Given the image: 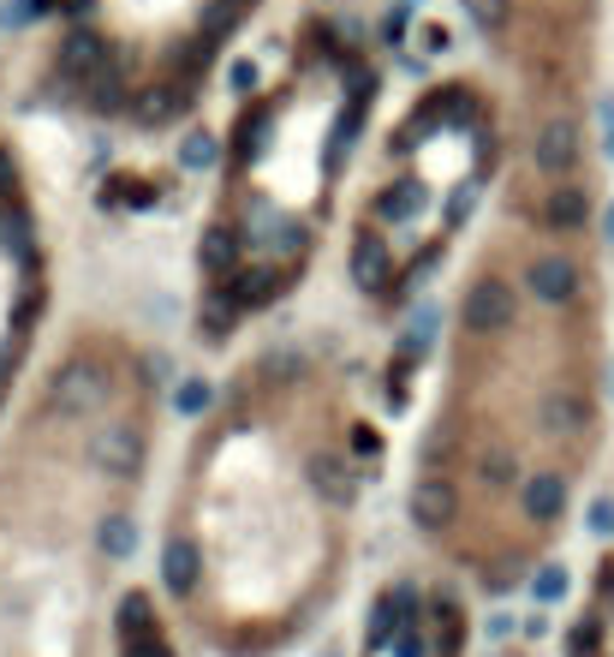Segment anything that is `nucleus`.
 I'll return each mask as SVG.
<instances>
[{
  "mask_svg": "<svg viewBox=\"0 0 614 657\" xmlns=\"http://www.w3.org/2000/svg\"><path fill=\"white\" fill-rule=\"evenodd\" d=\"M48 306H55V251L19 138L0 126V425L36 377Z\"/></svg>",
  "mask_w": 614,
  "mask_h": 657,
  "instance_id": "8",
  "label": "nucleus"
},
{
  "mask_svg": "<svg viewBox=\"0 0 614 657\" xmlns=\"http://www.w3.org/2000/svg\"><path fill=\"white\" fill-rule=\"evenodd\" d=\"M585 126H537L459 270L412 442L418 545L483 592L549 562L603 449V282Z\"/></svg>",
  "mask_w": 614,
  "mask_h": 657,
  "instance_id": "1",
  "label": "nucleus"
},
{
  "mask_svg": "<svg viewBox=\"0 0 614 657\" xmlns=\"http://www.w3.org/2000/svg\"><path fill=\"white\" fill-rule=\"evenodd\" d=\"M514 168V103L483 72H447L376 138L370 174L347 216V282L388 323L430 287L490 192Z\"/></svg>",
  "mask_w": 614,
  "mask_h": 657,
  "instance_id": "5",
  "label": "nucleus"
},
{
  "mask_svg": "<svg viewBox=\"0 0 614 657\" xmlns=\"http://www.w3.org/2000/svg\"><path fill=\"white\" fill-rule=\"evenodd\" d=\"M382 72L335 12L292 24L275 72L233 108L191 258V323L221 347L311 282L347 210V174Z\"/></svg>",
  "mask_w": 614,
  "mask_h": 657,
  "instance_id": "4",
  "label": "nucleus"
},
{
  "mask_svg": "<svg viewBox=\"0 0 614 657\" xmlns=\"http://www.w3.org/2000/svg\"><path fill=\"white\" fill-rule=\"evenodd\" d=\"M149 592H125L120 598V657H168L161 634H149Z\"/></svg>",
  "mask_w": 614,
  "mask_h": 657,
  "instance_id": "10",
  "label": "nucleus"
},
{
  "mask_svg": "<svg viewBox=\"0 0 614 657\" xmlns=\"http://www.w3.org/2000/svg\"><path fill=\"white\" fill-rule=\"evenodd\" d=\"M382 437L352 359L328 341H263L179 449L161 586L197 640L268 657L311 634L358 550Z\"/></svg>",
  "mask_w": 614,
  "mask_h": 657,
  "instance_id": "2",
  "label": "nucleus"
},
{
  "mask_svg": "<svg viewBox=\"0 0 614 657\" xmlns=\"http://www.w3.org/2000/svg\"><path fill=\"white\" fill-rule=\"evenodd\" d=\"M466 604L447 580L394 574L376 592L358 657H466Z\"/></svg>",
  "mask_w": 614,
  "mask_h": 657,
  "instance_id": "9",
  "label": "nucleus"
},
{
  "mask_svg": "<svg viewBox=\"0 0 614 657\" xmlns=\"http://www.w3.org/2000/svg\"><path fill=\"white\" fill-rule=\"evenodd\" d=\"M161 437V365L72 318L0 425V657H96Z\"/></svg>",
  "mask_w": 614,
  "mask_h": 657,
  "instance_id": "3",
  "label": "nucleus"
},
{
  "mask_svg": "<svg viewBox=\"0 0 614 657\" xmlns=\"http://www.w3.org/2000/svg\"><path fill=\"white\" fill-rule=\"evenodd\" d=\"M268 0H36L31 91L48 108L161 138L209 96Z\"/></svg>",
  "mask_w": 614,
  "mask_h": 657,
  "instance_id": "6",
  "label": "nucleus"
},
{
  "mask_svg": "<svg viewBox=\"0 0 614 657\" xmlns=\"http://www.w3.org/2000/svg\"><path fill=\"white\" fill-rule=\"evenodd\" d=\"M537 126L579 120L603 0H454Z\"/></svg>",
  "mask_w": 614,
  "mask_h": 657,
  "instance_id": "7",
  "label": "nucleus"
}]
</instances>
